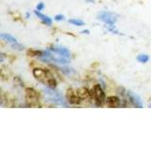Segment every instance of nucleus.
Listing matches in <instances>:
<instances>
[{
    "mask_svg": "<svg viewBox=\"0 0 151 141\" xmlns=\"http://www.w3.org/2000/svg\"><path fill=\"white\" fill-rule=\"evenodd\" d=\"M67 100L71 105H78L81 103L78 91H76L73 88H69L67 90Z\"/></svg>",
    "mask_w": 151,
    "mask_h": 141,
    "instance_id": "obj_7",
    "label": "nucleus"
},
{
    "mask_svg": "<svg viewBox=\"0 0 151 141\" xmlns=\"http://www.w3.org/2000/svg\"><path fill=\"white\" fill-rule=\"evenodd\" d=\"M34 13H35V15H36L38 18L41 19V21H42V23H44V24H45V25H47V26H51L52 20H51V18H50V17H48L47 15H45V14L41 13L39 11H35Z\"/></svg>",
    "mask_w": 151,
    "mask_h": 141,
    "instance_id": "obj_9",
    "label": "nucleus"
},
{
    "mask_svg": "<svg viewBox=\"0 0 151 141\" xmlns=\"http://www.w3.org/2000/svg\"><path fill=\"white\" fill-rule=\"evenodd\" d=\"M68 22L74 26H84V22L82 20H79V19H70V20H68Z\"/></svg>",
    "mask_w": 151,
    "mask_h": 141,
    "instance_id": "obj_14",
    "label": "nucleus"
},
{
    "mask_svg": "<svg viewBox=\"0 0 151 141\" xmlns=\"http://www.w3.org/2000/svg\"><path fill=\"white\" fill-rule=\"evenodd\" d=\"M12 47L13 49H15V50H18V51H22L24 50V46L20 43H18V42H15V43H12Z\"/></svg>",
    "mask_w": 151,
    "mask_h": 141,
    "instance_id": "obj_16",
    "label": "nucleus"
},
{
    "mask_svg": "<svg viewBox=\"0 0 151 141\" xmlns=\"http://www.w3.org/2000/svg\"><path fill=\"white\" fill-rule=\"evenodd\" d=\"M137 60H138L139 62H141V63H145V62H147V61L149 60V56L147 55H145V54H141V55H139L138 56H137Z\"/></svg>",
    "mask_w": 151,
    "mask_h": 141,
    "instance_id": "obj_13",
    "label": "nucleus"
},
{
    "mask_svg": "<svg viewBox=\"0 0 151 141\" xmlns=\"http://www.w3.org/2000/svg\"><path fill=\"white\" fill-rule=\"evenodd\" d=\"M93 97L94 100L96 102V105L98 106H102L104 103H106V98H105V92L103 91V89L99 85H96L93 89Z\"/></svg>",
    "mask_w": 151,
    "mask_h": 141,
    "instance_id": "obj_6",
    "label": "nucleus"
},
{
    "mask_svg": "<svg viewBox=\"0 0 151 141\" xmlns=\"http://www.w3.org/2000/svg\"><path fill=\"white\" fill-rule=\"evenodd\" d=\"M26 100L29 105H37L39 103V94L32 88H27L26 89Z\"/></svg>",
    "mask_w": 151,
    "mask_h": 141,
    "instance_id": "obj_5",
    "label": "nucleus"
},
{
    "mask_svg": "<svg viewBox=\"0 0 151 141\" xmlns=\"http://www.w3.org/2000/svg\"><path fill=\"white\" fill-rule=\"evenodd\" d=\"M44 8H45V4L42 3V2H40L36 6V9H38V11H42V9H44Z\"/></svg>",
    "mask_w": 151,
    "mask_h": 141,
    "instance_id": "obj_17",
    "label": "nucleus"
},
{
    "mask_svg": "<svg viewBox=\"0 0 151 141\" xmlns=\"http://www.w3.org/2000/svg\"><path fill=\"white\" fill-rule=\"evenodd\" d=\"M42 54V51H38V50H33V49H30L27 51V55L31 56H40Z\"/></svg>",
    "mask_w": 151,
    "mask_h": 141,
    "instance_id": "obj_15",
    "label": "nucleus"
},
{
    "mask_svg": "<svg viewBox=\"0 0 151 141\" xmlns=\"http://www.w3.org/2000/svg\"><path fill=\"white\" fill-rule=\"evenodd\" d=\"M106 103L109 107H118L120 105V100L117 97H109L106 100Z\"/></svg>",
    "mask_w": 151,
    "mask_h": 141,
    "instance_id": "obj_10",
    "label": "nucleus"
},
{
    "mask_svg": "<svg viewBox=\"0 0 151 141\" xmlns=\"http://www.w3.org/2000/svg\"><path fill=\"white\" fill-rule=\"evenodd\" d=\"M98 20L102 21L103 23L107 24L109 26H114L115 23L117 22L118 16L117 14L110 12V11H102L97 15Z\"/></svg>",
    "mask_w": 151,
    "mask_h": 141,
    "instance_id": "obj_4",
    "label": "nucleus"
},
{
    "mask_svg": "<svg viewBox=\"0 0 151 141\" xmlns=\"http://www.w3.org/2000/svg\"><path fill=\"white\" fill-rule=\"evenodd\" d=\"M55 20H57V21H63V20H64V16L63 15V14H58V15L55 16Z\"/></svg>",
    "mask_w": 151,
    "mask_h": 141,
    "instance_id": "obj_18",
    "label": "nucleus"
},
{
    "mask_svg": "<svg viewBox=\"0 0 151 141\" xmlns=\"http://www.w3.org/2000/svg\"><path fill=\"white\" fill-rule=\"evenodd\" d=\"M79 97L81 99V101H89L91 100V93H90L86 88H80L78 90Z\"/></svg>",
    "mask_w": 151,
    "mask_h": 141,
    "instance_id": "obj_11",
    "label": "nucleus"
},
{
    "mask_svg": "<svg viewBox=\"0 0 151 141\" xmlns=\"http://www.w3.org/2000/svg\"><path fill=\"white\" fill-rule=\"evenodd\" d=\"M33 75L34 77L39 80L40 82L44 83L50 88H55L57 87V81L53 75L48 70L42 69H34L33 70Z\"/></svg>",
    "mask_w": 151,
    "mask_h": 141,
    "instance_id": "obj_2",
    "label": "nucleus"
},
{
    "mask_svg": "<svg viewBox=\"0 0 151 141\" xmlns=\"http://www.w3.org/2000/svg\"><path fill=\"white\" fill-rule=\"evenodd\" d=\"M127 97H129V101L131 102V103L136 107L142 108L144 106L143 102H142L141 98L139 95H137L136 93H134L133 91H127Z\"/></svg>",
    "mask_w": 151,
    "mask_h": 141,
    "instance_id": "obj_8",
    "label": "nucleus"
},
{
    "mask_svg": "<svg viewBox=\"0 0 151 141\" xmlns=\"http://www.w3.org/2000/svg\"><path fill=\"white\" fill-rule=\"evenodd\" d=\"M81 33H86V34H88V33H89V31H88V30H84V31H82Z\"/></svg>",
    "mask_w": 151,
    "mask_h": 141,
    "instance_id": "obj_21",
    "label": "nucleus"
},
{
    "mask_svg": "<svg viewBox=\"0 0 151 141\" xmlns=\"http://www.w3.org/2000/svg\"><path fill=\"white\" fill-rule=\"evenodd\" d=\"M44 92H45V95L47 97V99H48L50 102L56 103V105H63V106L67 105V103H66L63 95H61L60 92L54 90V88H46L44 89Z\"/></svg>",
    "mask_w": 151,
    "mask_h": 141,
    "instance_id": "obj_3",
    "label": "nucleus"
},
{
    "mask_svg": "<svg viewBox=\"0 0 151 141\" xmlns=\"http://www.w3.org/2000/svg\"><path fill=\"white\" fill-rule=\"evenodd\" d=\"M0 56H1V59H0V61H1V62H3V60H4V54H1Z\"/></svg>",
    "mask_w": 151,
    "mask_h": 141,
    "instance_id": "obj_20",
    "label": "nucleus"
},
{
    "mask_svg": "<svg viewBox=\"0 0 151 141\" xmlns=\"http://www.w3.org/2000/svg\"><path fill=\"white\" fill-rule=\"evenodd\" d=\"M39 58L44 62H55L59 64H67L70 62V58L61 55L54 47L42 51V54L39 56Z\"/></svg>",
    "mask_w": 151,
    "mask_h": 141,
    "instance_id": "obj_1",
    "label": "nucleus"
},
{
    "mask_svg": "<svg viewBox=\"0 0 151 141\" xmlns=\"http://www.w3.org/2000/svg\"><path fill=\"white\" fill-rule=\"evenodd\" d=\"M71 70H72V69H69V68H60V70L63 73H64L65 74H69L71 73Z\"/></svg>",
    "mask_w": 151,
    "mask_h": 141,
    "instance_id": "obj_19",
    "label": "nucleus"
},
{
    "mask_svg": "<svg viewBox=\"0 0 151 141\" xmlns=\"http://www.w3.org/2000/svg\"><path fill=\"white\" fill-rule=\"evenodd\" d=\"M0 37H1L2 40L8 41L9 43H12H12H15V42H18L15 38L12 37V35L8 34V33H1V34H0Z\"/></svg>",
    "mask_w": 151,
    "mask_h": 141,
    "instance_id": "obj_12",
    "label": "nucleus"
}]
</instances>
